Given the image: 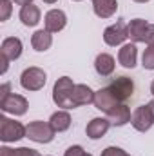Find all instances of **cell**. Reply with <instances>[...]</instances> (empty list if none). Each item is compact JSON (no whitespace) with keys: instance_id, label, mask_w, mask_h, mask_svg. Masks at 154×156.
I'll list each match as a JSON object with an SVG mask.
<instances>
[{"instance_id":"cell-1","label":"cell","mask_w":154,"mask_h":156,"mask_svg":"<svg viewBox=\"0 0 154 156\" xmlns=\"http://www.w3.org/2000/svg\"><path fill=\"white\" fill-rule=\"evenodd\" d=\"M75 85L73 80L69 76H62L54 82V87H53V102L58 105V107H64V109H75V104H73V91H75Z\"/></svg>"},{"instance_id":"cell-2","label":"cell","mask_w":154,"mask_h":156,"mask_svg":"<svg viewBox=\"0 0 154 156\" xmlns=\"http://www.w3.org/2000/svg\"><path fill=\"white\" fill-rule=\"evenodd\" d=\"M56 131L51 127L49 122H40V120H35V122H29L26 125V136L37 144H49L53 142Z\"/></svg>"},{"instance_id":"cell-3","label":"cell","mask_w":154,"mask_h":156,"mask_svg":"<svg viewBox=\"0 0 154 156\" xmlns=\"http://www.w3.org/2000/svg\"><path fill=\"white\" fill-rule=\"evenodd\" d=\"M24 136H26V125L7 116H0V140L2 142H5V144L18 142Z\"/></svg>"},{"instance_id":"cell-4","label":"cell","mask_w":154,"mask_h":156,"mask_svg":"<svg viewBox=\"0 0 154 156\" xmlns=\"http://www.w3.org/2000/svg\"><path fill=\"white\" fill-rule=\"evenodd\" d=\"M47 82V75L40 67H27L22 76H20V85L26 91H40Z\"/></svg>"},{"instance_id":"cell-5","label":"cell","mask_w":154,"mask_h":156,"mask_svg":"<svg viewBox=\"0 0 154 156\" xmlns=\"http://www.w3.org/2000/svg\"><path fill=\"white\" fill-rule=\"evenodd\" d=\"M107 89L113 93V96H114L120 104H123L125 100H129L132 96V93H134V82L129 76H116L107 85Z\"/></svg>"},{"instance_id":"cell-6","label":"cell","mask_w":154,"mask_h":156,"mask_svg":"<svg viewBox=\"0 0 154 156\" xmlns=\"http://www.w3.org/2000/svg\"><path fill=\"white\" fill-rule=\"evenodd\" d=\"M131 123H132V127H134L136 131H140V133L149 131L154 125V115H152V111H151V107H149L147 104L136 107V111L132 113V118H131Z\"/></svg>"},{"instance_id":"cell-7","label":"cell","mask_w":154,"mask_h":156,"mask_svg":"<svg viewBox=\"0 0 154 156\" xmlns=\"http://www.w3.org/2000/svg\"><path fill=\"white\" fill-rule=\"evenodd\" d=\"M127 38H129V35H127V24L123 20H120V22H116L113 26H109L103 31V42L107 45H111V47L121 45Z\"/></svg>"},{"instance_id":"cell-8","label":"cell","mask_w":154,"mask_h":156,"mask_svg":"<svg viewBox=\"0 0 154 156\" xmlns=\"http://www.w3.org/2000/svg\"><path fill=\"white\" fill-rule=\"evenodd\" d=\"M27 107H29L27 100H26L22 94H15V93H11V94L7 96V100L0 102V109H2L4 113H11V115H15V116L26 115Z\"/></svg>"},{"instance_id":"cell-9","label":"cell","mask_w":154,"mask_h":156,"mask_svg":"<svg viewBox=\"0 0 154 156\" xmlns=\"http://www.w3.org/2000/svg\"><path fill=\"white\" fill-rule=\"evenodd\" d=\"M44 24H45V31L49 33H58L65 27L67 24V16L62 9H51L45 13L44 16Z\"/></svg>"},{"instance_id":"cell-10","label":"cell","mask_w":154,"mask_h":156,"mask_svg":"<svg viewBox=\"0 0 154 156\" xmlns=\"http://www.w3.org/2000/svg\"><path fill=\"white\" fill-rule=\"evenodd\" d=\"M109 127H111V122L107 118H93L87 123V127H85V134L91 140H98V138H102V136L107 134Z\"/></svg>"},{"instance_id":"cell-11","label":"cell","mask_w":154,"mask_h":156,"mask_svg":"<svg viewBox=\"0 0 154 156\" xmlns=\"http://www.w3.org/2000/svg\"><path fill=\"white\" fill-rule=\"evenodd\" d=\"M131 109L125 105V104H118L114 105L111 111H107V120L111 122V125H114V127H121V125H125V123H129L131 122Z\"/></svg>"},{"instance_id":"cell-12","label":"cell","mask_w":154,"mask_h":156,"mask_svg":"<svg viewBox=\"0 0 154 156\" xmlns=\"http://www.w3.org/2000/svg\"><path fill=\"white\" fill-rule=\"evenodd\" d=\"M94 93H96V91H93L89 85H85V83H76V85H75V91H73V104H75V107L94 104Z\"/></svg>"},{"instance_id":"cell-13","label":"cell","mask_w":154,"mask_h":156,"mask_svg":"<svg viewBox=\"0 0 154 156\" xmlns=\"http://www.w3.org/2000/svg\"><path fill=\"white\" fill-rule=\"evenodd\" d=\"M118 104H120V102L113 96V93H111L107 87H103V89H100V91L94 93V107L100 109V111H103V113L111 111V109H113L114 105H118Z\"/></svg>"},{"instance_id":"cell-14","label":"cell","mask_w":154,"mask_h":156,"mask_svg":"<svg viewBox=\"0 0 154 156\" xmlns=\"http://www.w3.org/2000/svg\"><path fill=\"white\" fill-rule=\"evenodd\" d=\"M136 60H138V47H136V44L121 45V49L118 51V62L125 69H132L136 66Z\"/></svg>"},{"instance_id":"cell-15","label":"cell","mask_w":154,"mask_h":156,"mask_svg":"<svg viewBox=\"0 0 154 156\" xmlns=\"http://www.w3.org/2000/svg\"><path fill=\"white\" fill-rule=\"evenodd\" d=\"M147 27H149V24L143 18H134V20H131L127 24V35H129V38L132 40V44H138V42L145 40Z\"/></svg>"},{"instance_id":"cell-16","label":"cell","mask_w":154,"mask_h":156,"mask_svg":"<svg viewBox=\"0 0 154 156\" xmlns=\"http://www.w3.org/2000/svg\"><path fill=\"white\" fill-rule=\"evenodd\" d=\"M114 67H116V62L109 53H100V55L96 56V60H94V69H96V73H98L100 76H109V75H113Z\"/></svg>"},{"instance_id":"cell-17","label":"cell","mask_w":154,"mask_h":156,"mask_svg":"<svg viewBox=\"0 0 154 156\" xmlns=\"http://www.w3.org/2000/svg\"><path fill=\"white\" fill-rule=\"evenodd\" d=\"M0 53H2L4 56H7L9 60H16V58H20V55H22V42H20V38H16V37H9V38H5L4 42H2Z\"/></svg>"},{"instance_id":"cell-18","label":"cell","mask_w":154,"mask_h":156,"mask_svg":"<svg viewBox=\"0 0 154 156\" xmlns=\"http://www.w3.org/2000/svg\"><path fill=\"white\" fill-rule=\"evenodd\" d=\"M20 20H22V24L24 26H27V27H35L37 24L40 22V16H42V13H40L38 5H35V4H27V5H24L22 9H20Z\"/></svg>"},{"instance_id":"cell-19","label":"cell","mask_w":154,"mask_h":156,"mask_svg":"<svg viewBox=\"0 0 154 156\" xmlns=\"http://www.w3.org/2000/svg\"><path fill=\"white\" fill-rule=\"evenodd\" d=\"M93 9L98 18H109L116 13L118 2L116 0H93Z\"/></svg>"},{"instance_id":"cell-20","label":"cell","mask_w":154,"mask_h":156,"mask_svg":"<svg viewBox=\"0 0 154 156\" xmlns=\"http://www.w3.org/2000/svg\"><path fill=\"white\" fill-rule=\"evenodd\" d=\"M51 44H53V35L49 31H45V29L35 31L33 37H31V45H33L35 51H40V53L42 51H47L51 47Z\"/></svg>"},{"instance_id":"cell-21","label":"cell","mask_w":154,"mask_h":156,"mask_svg":"<svg viewBox=\"0 0 154 156\" xmlns=\"http://www.w3.org/2000/svg\"><path fill=\"white\" fill-rule=\"evenodd\" d=\"M49 123L56 133H64V131H67L71 127V116H69L67 111H56V113L51 115Z\"/></svg>"},{"instance_id":"cell-22","label":"cell","mask_w":154,"mask_h":156,"mask_svg":"<svg viewBox=\"0 0 154 156\" xmlns=\"http://www.w3.org/2000/svg\"><path fill=\"white\" fill-rule=\"evenodd\" d=\"M142 66L149 71L154 69V44L152 45H147V49L143 51V56H142Z\"/></svg>"},{"instance_id":"cell-23","label":"cell","mask_w":154,"mask_h":156,"mask_svg":"<svg viewBox=\"0 0 154 156\" xmlns=\"http://www.w3.org/2000/svg\"><path fill=\"white\" fill-rule=\"evenodd\" d=\"M11 11H13L11 0H0V22H5L11 16Z\"/></svg>"},{"instance_id":"cell-24","label":"cell","mask_w":154,"mask_h":156,"mask_svg":"<svg viewBox=\"0 0 154 156\" xmlns=\"http://www.w3.org/2000/svg\"><path fill=\"white\" fill-rule=\"evenodd\" d=\"M102 156H131L127 154L123 149H120V147H107V149H103L102 151Z\"/></svg>"},{"instance_id":"cell-25","label":"cell","mask_w":154,"mask_h":156,"mask_svg":"<svg viewBox=\"0 0 154 156\" xmlns=\"http://www.w3.org/2000/svg\"><path fill=\"white\" fill-rule=\"evenodd\" d=\"M15 154L16 156H40V153L35 151V149H29V147H18V149H15Z\"/></svg>"},{"instance_id":"cell-26","label":"cell","mask_w":154,"mask_h":156,"mask_svg":"<svg viewBox=\"0 0 154 156\" xmlns=\"http://www.w3.org/2000/svg\"><path fill=\"white\" fill-rule=\"evenodd\" d=\"M64 156H85V151H83L80 145H71V147L65 151Z\"/></svg>"},{"instance_id":"cell-27","label":"cell","mask_w":154,"mask_h":156,"mask_svg":"<svg viewBox=\"0 0 154 156\" xmlns=\"http://www.w3.org/2000/svg\"><path fill=\"white\" fill-rule=\"evenodd\" d=\"M11 94V83H2L0 85V102H4V100H7V96Z\"/></svg>"},{"instance_id":"cell-28","label":"cell","mask_w":154,"mask_h":156,"mask_svg":"<svg viewBox=\"0 0 154 156\" xmlns=\"http://www.w3.org/2000/svg\"><path fill=\"white\" fill-rule=\"evenodd\" d=\"M147 45H152L154 44V24H149L147 27V33H145V40H143Z\"/></svg>"},{"instance_id":"cell-29","label":"cell","mask_w":154,"mask_h":156,"mask_svg":"<svg viewBox=\"0 0 154 156\" xmlns=\"http://www.w3.org/2000/svg\"><path fill=\"white\" fill-rule=\"evenodd\" d=\"M0 64H2L0 73H2V75H5V71H7V67H9V58H7V56H4L2 53H0Z\"/></svg>"},{"instance_id":"cell-30","label":"cell","mask_w":154,"mask_h":156,"mask_svg":"<svg viewBox=\"0 0 154 156\" xmlns=\"http://www.w3.org/2000/svg\"><path fill=\"white\" fill-rule=\"evenodd\" d=\"M0 156H16V154H15V149H9V147H0Z\"/></svg>"},{"instance_id":"cell-31","label":"cell","mask_w":154,"mask_h":156,"mask_svg":"<svg viewBox=\"0 0 154 156\" xmlns=\"http://www.w3.org/2000/svg\"><path fill=\"white\" fill-rule=\"evenodd\" d=\"M13 2H15V4H18V5H22V7H24V5H27V4H33V0H13Z\"/></svg>"},{"instance_id":"cell-32","label":"cell","mask_w":154,"mask_h":156,"mask_svg":"<svg viewBox=\"0 0 154 156\" xmlns=\"http://www.w3.org/2000/svg\"><path fill=\"white\" fill-rule=\"evenodd\" d=\"M147 105H149V107H151V111H152V115H154V100H152V102H149V104H147Z\"/></svg>"},{"instance_id":"cell-33","label":"cell","mask_w":154,"mask_h":156,"mask_svg":"<svg viewBox=\"0 0 154 156\" xmlns=\"http://www.w3.org/2000/svg\"><path fill=\"white\" fill-rule=\"evenodd\" d=\"M151 93H152V96H154V80H152V83H151Z\"/></svg>"},{"instance_id":"cell-34","label":"cell","mask_w":154,"mask_h":156,"mask_svg":"<svg viewBox=\"0 0 154 156\" xmlns=\"http://www.w3.org/2000/svg\"><path fill=\"white\" fill-rule=\"evenodd\" d=\"M44 2H45V4H54L56 0H44Z\"/></svg>"},{"instance_id":"cell-35","label":"cell","mask_w":154,"mask_h":156,"mask_svg":"<svg viewBox=\"0 0 154 156\" xmlns=\"http://www.w3.org/2000/svg\"><path fill=\"white\" fill-rule=\"evenodd\" d=\"M134 2H138V4H145V2H149V0H134Z\"/></svg>"},{"instance_id":"cell-36","label":"cell","mask_w":154,"mask_h":156,"mask_svg":"<svg viewBox=\"0 0 154 156\" xmlns=\"http://www.w3.org/2000/svg\"><path fill=\"white\" fill-rule=\"evenodd\" d=\"M85 156H93V154H89V153H85Z\"/></svg>"},{"instance_id":"cell-37","label":"cell","mask_w":154,"mask_h":156,"mask_svg":"<svg viewBox=\"0 0 154 156\" xmlns=\"http://www.w3.org/2000/svg\"><path fill=\"white\" fill-rule=\"evenodd\" d=\"M75 2H80V0H75Z\"/></svg>"}]
</instances>
